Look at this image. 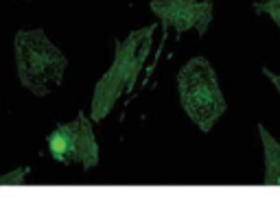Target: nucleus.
<instances>
[{"mask_svg": "<svg viewBox=\"0 0 280 201\" xmlns=\"http://www.w3.org/2000/svg\"><path fill=\"white\" fill-rule=\"evenodd\" d=\"M153 31L155 24L131 31L125 39H116L114 61L110 70L98 79L92 94V105H90L92 120H103L105 116H110V111L114 109L121 96L134 90L138 75L143 72L145 61L149 57Z\"/></svg>", "mask_w": 280, "mask_h": 201, "instance_id": "1", "label": "nucleus"}, {"mask_svg": "<svg viewBox=\"0 0 280 201\" xmlns=\"http://www.w3.org/2000/svg\"><path fill=\"white\" fill-rule=\"evenodd\" d=\"M177 92L186 116L204 133H208L228 109L215 68L206 57H193L184 63L177 75Z\"/></svg>", "mask_w": 280, "mask_h": 201, "instance_id": "3", "label": "nucleus"}, {"mask_svg": "<svg viewBox=\"0 0 280 201\" xmlns=\"http://www.w3.org/2000/svg\"><path fill=\"white\" fill-rule=\"evenodd\" d=\"M48 153L59 164H79L84 171L98 164V147L92 131V123L84 111L70 123H62L46 138Z\"/></svg>", "mask_w": 280, "mask_h": 201, "instance_id": "4", "label": "nucleus"}, {"mask_svg": "<svg viewBox=\"0 0 280 201\" xmlns=\"http://www.w3.org/2000/svg\"><path fill=\"white\" fill-rule=\"evenodd\" d=\"M263 151H265V186H280V142L271 136L265 127L258 125Z\"/></svg>", "mask_w": 280, "mask_h": 201, "instance_id": "6", "label": "nucleus"}, {"mask_svg": "<svg viewBox=\"0 0 280 201\" xmlns=\"http://www.w3.org/2000/svg\"><path fill=\"white\" fill-rule=\"evenodd\" d=\"M15 72L31 94L46 96L57 87L68 68L66 55L46 37L42 29L18 31L13 39Z\"/></svg>", "mask_w": 280, "mask_h": 201, "instance_id": "2", "label": "nucleus"}, {"mask_svg": "<svg viewBox=\"0 0 280 201\" xmlns=\"http://www.w3.org/2000/svg\"><path fill=\"white\" fill-rule=\"evenodd\" d=\"M263 72H265V77L269 79V81H271V83H274V85H276V90L280 92V75H274V72H271L269 68H263Z\"/></svg>", "mask_w": 280, "mask_h": 201, "instance_id": "9", "label": "nucleus"}, {"mask_svg": "<svg viewBox=\"0 0 280 201\" xmlns=\"http://www.w3.org/2000/svg\"><path fill=\"white\" fill-rule=\"evenodd\" d=\"M29 168H15V171L0 175V186H22L24 177H27Z\"/></svg>", "mask_w": 280, "mask_h": 201, "instance_id": "8", "label": "nucleus"}, {"mask_svg": "<svg viewBox=\"0 0 280 201\" xmlns=\"http://www.w3.org/2000/svg\"><path fill=\"white\" fill-rule=\"evenodd\" d=\"M151 11L164 29H175V33L195 29L206 35L212 22V0H151Z\"/></svg>", "mask_w": 280, "mask_h": 201, "instance_id": "5", "label": "nucleus"}, {"mask_svg": "<svg viewBox=\"0 0 280 201\" xmlns=\"http://www.w3.org/2000/svg\"><path fill=\"white\" fill-rule=\"evenodd\" d=\"M252 9L256 15H269L280 29V0H256L252 3Z\"/></svg>", "mask_w": 280, "mask_h": 201, "instance_id": "7", "label": "nucleus"}]
</instances>
